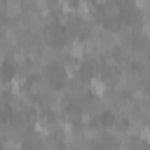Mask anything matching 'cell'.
Listing matches in <instances>:
<instances>
[{"instance_id": "6da1fadb", "label": "cell", "mask_w": 150, "mask_h": 150, "mask_svg": "<svg viewBox=\"0 0 150 150\" xmlns=\"http://www.w3.org/2000/svg\"><path fill=\"white\" fill-rule=\"evenodd\" d=\"M89 89H91L96 96H103V94L108 91V87H105V82H103L101 77H91V82H89Z\"/></svg>"}]
</instances>
